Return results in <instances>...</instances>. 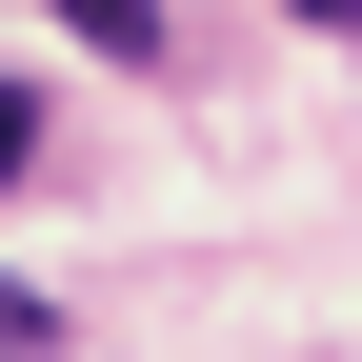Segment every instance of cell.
Wrapping results in <instances>:
<instances>
[{"mask_svg": "<svg viewBox=\"0 0 362 362\" xmlns=\"http://www.w3.org/2000/svg\"><path fill=\"white\" fill-rule=\"evenodd\" d=\"M61 40H101V61H161V0H40Z\"/></svg>", "mask_w": 362, "mask_h": 362, "instance_id": "cell-1", "label": "cell"}, {"mask_svg": "<svg viewBox=\"0 0 362 362\" xmlns=\"http://www.w3.org/2000/svg\"><path fill=\"white\" fill-rule=\"evenodd\" d=\"M40 342H61V302H21V282H0V362H40Z\"/></svg>", "mask_w": 362, "mask_h": 362, "instance_id": "cell-2", "label": "cell"}, {"mask_svg": "<svg viewBox=\"0 0 362 362\" xmlns=\"http://www.w3.org/2000/svg\"><path fill=\"white\" fill-rule=\"evenodd\" d=\"M21 161H40V101H21V81H0V181H21Z\"/></svg>", "mask_w": 362, "mask_h": 362, "instance_id": "cell-3", "label": "cell"}, {"mask_svg": "<svg viewBox=\"0 0 362 362\" xmlns=\"http://www.w3.org/2000/svg\"><path fill=\"white\" fill-rule=\"evenodd\" d=\"M282 21H322V40H362V0H282Z\"/></svg>", "mask_w": 362, "mask_h": 362, "instance_id": "cell-4", "label": "cell"}]
</instances>
